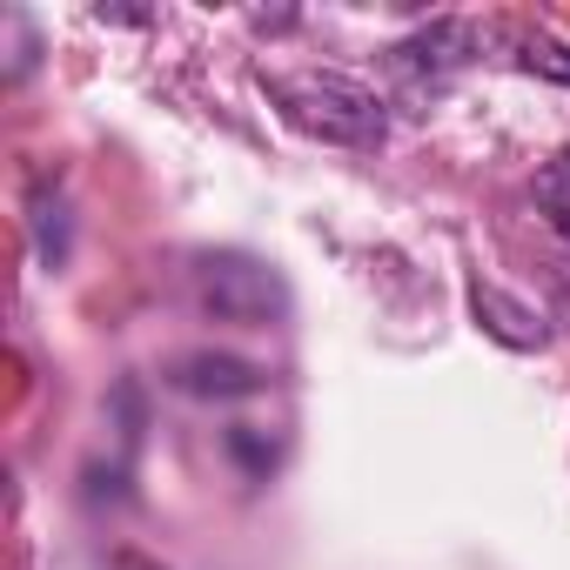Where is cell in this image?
Instances as JSON below:
<instances>
[{"mask_svg":"<svg viewBox=\"0 0 570 570\" xmlns=\"http://www.w3.org/2000/svg\"><path fill=\"white\" fill-rule=\"evenodd\" d=\"M268 101L282 108V121L330 141V148H383L390 135V115L383 101L350 81V75H330V68H303V75H262Z\"/></svg>","mask_w":570,"mask_h":570,"instance_id":"obj_1","label":"cell"},{"mask_svg":"<svg viewBox=\"0 0 570 570\" xmlns=\"http://www.w3.org/2000/svg\"><path fill=\"white\" fill-rule=\"evenodd\" d=\"M195 289H202V309L215 323H248V330H268L289 316V289H282V275L255 255H202L195 268Z\"/></svg>","mask_w":570,"mask_h":570,"instance_id":"obj_2","label":"cell"},{"mask_svg":"<svg viewBox=\"0 0 570 570\" xmlns=\"http://www.w3.org/2000/svg\"><path fill=\"white\" fill-rule=\"evenodd\" d=\"M476 55H483V28H476V21H430L423 35L383 48V68H390L396 81H410V88H423V81L436 88L443 75L470 68Z\"/></svg>","mask_w":570,"mask_h":570,"instance_id":"obj_3","label":"cell"},{"mask_svg":"<svg viewBox=\"0 0 570 570\" xmlns=\"http://www.w3.org/2000/svg\"><path fill=\"white\" fill-rule=\"evenodd\" d=\"M168 376H175V390H188V396H255V390L268 383V370H255V363H242V356H215V350L181 356Z\"/></svg>","mask_w":570,"mask_h":570,"instance_id":"obj_4","label":"cell"},{"mask_svg":"<svg viewBox=\"0 0 570 570\" xmlns=\"http://www.w3.org/2000/svg\"><path fill=\"white\" fill-rule=\"evenodd\" d=\"M470 309H476V323H483L497 343H510V350H537V343H543V316L523 309V303H510L497 282H470Z\"/></svg>","mask_w":570,"mask_h":570,"instance_id":"obj_5","label":"cell"},{"mask_svg":"<svg viewBox=\"0 0 570 570\" xmlns=\"http://www.w3.org/2000/svg\"><path fill=\"white\" fill-rule=\"evenodd\" d=\"M537 208L550 215L557 235H570V155H550L537 168Z\"/></svg>","mask_w":570,"mask_h":570,"instance_id":"obj_6","label":"cell"},{"mask_svg":"<svg viewBox=\"0 0 570 570\" xmlns=\"http://www.w3.org/2000/svg\"><path fill=\"white\" fill-rule=\"evenodd\" d=\"M517 68H530V75H543V81H563V88H570V48H563V41H550V35H530V41L517 48Z\"/></svg>","mask_w":570,"mask_h":570,"instance_id":"obj_7","label":"cell"}]
</instances>
